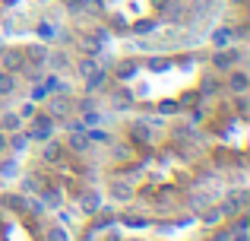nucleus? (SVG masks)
Instances as JSON below:
<instances>
[{
  "label": "nucleus",
  "instance_id": "f8f14e48",
  "mask_svg": "<svg viewBox=\"0 0 250 241\" xmlns=\"http://www.w3.org/2000/svg\"><path fill=\"white\" fill-rule=\"evenodd\" d=\"M67 146L73 149V153H83V149H89V136H80V133H76V136H70Z\"/></svg>",
  "mask_w": 250,
  "mask_h": 241
},
{
  "label": "nucleus",
  "instance_id": "f257e3e1",
  "mask_svg": "<svg viewBox=\"0 0 250 241\" xmlns=\"http://www.w3.org/2000/svg\"><path fill=\"white\" fill-rule=\"evenodd\" d=\"M29 136H35V140H51V136H54V121H51V114H35Z\"/></svg>",
  "mask_w": 250,
  "mask_h": 241
},
{
  "label": "nucleus",
  "instance_id": "6e6552de",
  "mask_svg": "<svg viewBox=\"0 0 250 241\" xmlns=\"http://www.w3.org/2000/svg\"><path fill=\"white\" fill-rule=\"evenodd\" d=\"M13 89H16V76L6 73V70H0V95H10Z\"/></svg>",
  "mask_w": 250,
  "mask_h": 241
},
{
  "label": "nucleus",
  "instance_id": "1a4fd4ad",
  "mask_svg": "<svg viewBox=\"0 0 250 241\" xmlns=\"http://www.w3.org/2000/svg\"><path fill=\"white\" fill-rule=\"evenodd\" d=\"M25 57H32V64H44V61H48V48L35 44V48H29V51H25Z\"/></svg>",
  "mask_w": 250,
  "mask_h": 241
},
{
  "label": "nucleus",
  "instance_id": "4be33fe9",
  "mask_svg": "<svg viewBox=\"0 0 250 241\" xmlns=\"http://www.w3.org/2000/svg\"><path fill=\"white\" fill-rule=\"evenodd\" d=\"M203 92H215V80H206V83H203Z\"/></svg>",
  "mask_w": 250,
  "mask_h": 241
},
{
  "label": "nucleus",
  "instance_id": "6ab92c4d",
  "mask_svg": "<svg viewBox=\"0 0 250 241\" xmlns=\"http://www.w3.org/2000/svg\"><path fill=\"white\" fill-rule=\"evenodd\" d=\"M48 241H67V232H63V229H51L48 232Z\"/></svg>",
  "mask_w": 250,
  "mask_h": 241
},
{
  "label": "nucleus",
  "instance_id": "b1692460",
  "mask_svg": "<svg viewBox=\"0 0 250 241\" xmlns=\"http://www.w3.org/2000/svg\"><path fill=\"white\" fill-rule=\"evenodd\" d=\"M3 3H6V6H16V3H19V0H3Z\"/></svg>",
  "mask_w": 250,
  "mask_h": 241
},
{
  "label": "nucleus",
  "instance_id": "5701e85b",
  "mask_svg": "<svg viewBox=\"0 0 250 241\" xmlns=\"http://www.w3.org/2000/svg\"><path fill=\"white\" fill-rule=\"evenodd\" d=\"M3 149H6V136L0 133V153H3Z\"/></svg>",
  "mask_w": 250,
  "mask_h": 241
},
{
  "label": "nucleus",
  "instance_id": "20e7f679",
  "mask_svg": "<svg viewBox=\"0 0 250 241\" xmlns=\"http://www.w3.org/2000/svg\"><path fill=\"white\" fill-rule=\"evenodd\" d=\"M247 86H250V80H247V73H244V70H238V73H231V76H228V89H231V92L244 95V92H247Z\"/></svg>",
  "mask_w": 250,
  "mask_h": 241
},
{
  "label": "nucleus",
  "instance_id": "f03ea898",
  "mask_svg": "<svg viewBox=\"0 0 250 241\" xmlns=\"http://www.w3.org/2000/svg\"><path fill=\"white\" fill-rule=\"evenodd\" d=\"M241 51H219V54L212 57V64H215V70H231V64L234 61H241Z\"/></svg>",
  "mask_w": 250,
  "mask_h": 241
},
{
  "label": "nucleus",
  "instance_id": "4468645a",
  "mask_svg": "<svg viewBox=\"0 0 250 241\" xmlns=\"http://www.w3.org/2000/svg\"><path fill=\"white\" fill-rule=\"evenodd\" d=\"M85 136H89V143H111V133H104V130H92Z\"/></svg>",
  "mask_w": 250,
  "mask_h": 241
},
{
  "label": "nucleus",
  "instance_id": "0eeeda50",
  "mask_svg": "<svg viewBox=\"0 0 250 241\" xmlns=\"http://www.w3.org/2000/svg\"><path fill=\"white\" fill-rule=\"evenodd\" d=\"M231 38H234L231 29H215L212 32V44H215V48H228V44H231Z\"/></svg>",
  "mask_w": 250,
  "mask_h": 241
},
{
  "label": "nucleus",
  "instance_id": "a211bd4d",
  "mask_svg": "<svg viewBox=\"0 0 250 241\" xmlns=\"http://www.w3.org/2000/svg\"><path fill=\"white\" fill-rule=\"evenodd\" d=\"M38 35H42L44 42H51V38L57 35V29H54V25H48V22H44V25H38Z\"/></svg>",
  "mask_w": 250,
  "mask_h": 241
},
{
  "label": "nucleus",
  "instance_id": "ddd939ff",
  "mask_svg": "<svg viewBox=\"0 0 250 241\" xmlns=\"http://www.w3.org/2000/svg\"><path fill=\"white\" fill-rule=\"evenodd\" d=\"M95 70H98V61H95V57H85V61H80V73L83 76L95 73Z\"/></svg>",
  "mask_w": 250,
  "mask_h": 241
},
{
  "label": "nucleus",
  "instance_id": "423d86ee",
  "mask_svg": "<svg viewBox=\"0 0 250 241\" xmlns=\"http://www.w3.org/2000/svg\"><path fill=\"white\" fill-rule=\"evenodd\" d=\"M104 83H108V73H104V70H95V73L85 76V89H89V92H98V89H104Z\"/></svg>",
  "mask_w": 250,
  "mask_h": 241
},
{
  "label": "nucleus",
  "instance_id": "2eb2a0df",
  "mask_svg": "<svg viewBox=\"0 0 250 241\" xmlns=\"http://www.w3.org/2000/svg\"><path fill=\"white\" fill-rule=\"evenodd\" d=\"M19 121H22L19 114H3V121H0V124H3V130H16Z\"/></svg>",
  "mask_w": 250,
  "mask_h": 241
},
{
  "label": "nucleus",
  "instance_id": "f3484780",
  "mask_svg": "<svg viewBox=\"0 0 250 241\" xmlns=\"http://www.w3.org/2000/svg\"><path fill=\"white\" fill-rule=\"evenodd\" d=\"M0 203H3V206H10V210H22V206H25V200H19V197H0Z\"/></svg>",
  "mask_w": 250,
  "mask_h": 241
},
{
  "label": "nucleus",
  "instance_id": "412c9836",
  "mask_svg": "<svg viewBox=\"0 0 250 241\" xmlns=\"http://www.w3.org/2000/svg\"><path fill=\"white\" fill-rule=\"evenodd\" d=\"M25 136H13V140H6V146H13V149H25Z\"/></svg>",
  "mask_w": 250,
  "mask_h": 241
},
{
  "label": "nucleus",
  "instance_id": "dca6fc26",
  "mask_svg": "<svg viewBox=\"0 0 250 241\" xmlns=\"http://www.w3.org/2000/svg\"><path fill=\"white\" fill-rule=\"evenodd\" d=\"M95 206H98V194H95V191H92V194H85V200H83V210H85V213H92Z\"/></svg>",
  "mask_w": 250,
  "mask_h": 241
},
{
  "label": "nucleus",
  "instance_id": "9b49d317",
  "mask_svg": "<svg viewBox=\"0 0 250 241\" xmlns=\"http://www.w3.org/2000/svg\"><path fill=\"white\" fill-rule=\"evenodd\" d=\"M61 155H63V149L57 146V143L48 140V146H44V159H48V162H61Z\"/></svg>",
  "mask_w": 250,
  "mask_h": 241
},
{
  "label": "nucleus",
  "instance_id": "aec40b11",
  "mask_svg": "<svg viewBox=\"0 0 250 241\" xmlns=\"http://www.w3.org/2000/svg\"><path fill=\"white\" fill-rule=\"evenodd\" d=\"M44 203L57 206V203H61V194H57V191H44Z\"/></svg>",
  "mask_w": 250,
  "mask_h": 241
},
{
  "label": "nucleus",
  "instance_id": "7ed1b4c3",
  "mask_svg": "<svg viewBox=\"0 0 250 241\" xmlns=\"http://www.w3.org/2000/svg\"><path fill=\"white\" fill-rule=\"evenodd\" d=\"M25 67V57L19 51H3V70L6 73H16V70Z\"/></svg>",
  "mask_w": 250,
  "mask_h": 241
},
{
  "label": "nucleus",
  "instance_id": "39448f33",
  "mask_svg": "<svg viewBox=\"0 0 250 241\" xmlns=\"http://www.w3.org/2000/svg\"><path fill=\"white\" fill-rule=\"evenodd\" d=\"M48 111H51V118H63V114L70 111V99H67V95H57V99H51V102H48Z\"/></svg>",
  "mask_w": 250,
  "mask_h": 241
},
{
  "label": "nucleus",
  "instance_id": "9d476101",
  "mask_svg": "<svg viewBox=\"0 0 250 241\" xmlns=\"http://www.w3.org/2000/svg\"><path fill=\"white\" fill-rule=\"evenodd\" d=\"M104 38H108V35H104V32H92V35H85V38H83V44H85V48H89V51H95L98 44L104 42Z\"/></svg>",
  "mask_w": 250,
  "mask_h": 241
}]
</instances>
